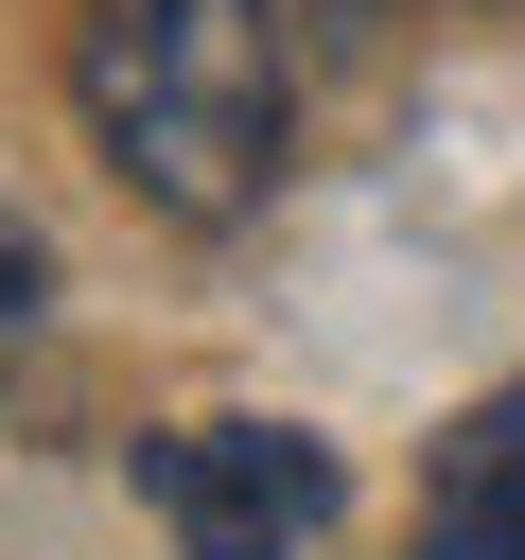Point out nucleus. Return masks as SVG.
Masks as SVG:
<instances>
[{"instance_id":"5","label":"nucleus","mask_w":525,"mask_h":560,"mask_svg":"<svg viewBox=\"0 0 525 560\" xmlns=\"http://www.w3.org/2000/svg\"><path fill=\"white\" fill-rule=\"evenodd\" d=\"M350 18H420V0H350Z\"/></svg>"},{"instance_id":"3","label":"nucleus","mask_w":525,"mask_h":560,"mask_svg":"<svg viewBox=\"0 0 525 560\" xmlns=\"http://www.w3.org/2000/svg\"><path fill=\"white\" fill-rule=\"evenodd\" d=\"M420 560H525V385H490L420 472Z\"/></svg>"},{"instance_id":"4","label":"nucleus","mask_w":525,"mask_h":560,"mask_svg":"<svg viewBox=\"0 0 525 560\" xmlns=\"http://www.w3.org/2000/svg\"><path fill=\"white\" fill-rule=\"evenodd\" d=\"M35 298H52V262H35V228H0V332H35Z\"/></svg>"},{"instance_id":"2","label":"nucleus","mask_w":525,"mask_h":560,"mask_svg":"<svg viewBox=\"0 0 525 560\" xmlns=\"http://www.w3.org/2000/svg\"><path fill=\"white\" fill-rule=\"evenodd\" d=\"M140 508L175 525V560H298L350 508V455L298 420H158L140 438Z\"/></svg>"},{"instance_id":"1","label":"nucleus","mask_w":525,"mask_h":560,"mask_svg":"<svg viewBox=\"0 0 525 560\" xmlns=\"http://www.w3.org/2000/svg\"><path fill=\"white\" fill-rule=\"evenodd\" d=\"M70 105L105 140V175L175 228H245L298 158V70H280V0H88L70 35Z\"/></svg>"}]
</instances>
